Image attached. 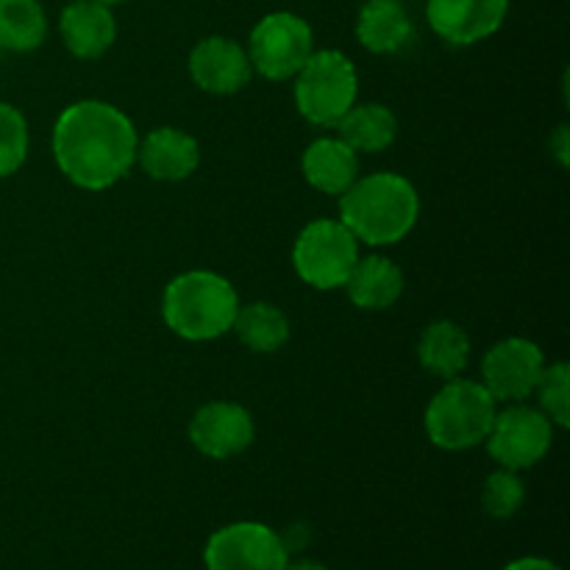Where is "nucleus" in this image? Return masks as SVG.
<instances>
[{"label":"nucleus","instance_id":"22","mask_svg":"<svg viewBox=\"0 0 570 570\" xmlns=\"http://www.w3.org/2000/svg\"><path fill=\"white\" fill-rule=\"evenodd\" d=\"M48 37V17L39 0H0V50L28 53Z\"/></svg>","mask_w":570,"mask_h":570},{"label":"nucleus","instance_id":"19","mask_svg":"<svg viewBox=\"0 0 570 570\" xmlns=\"http://www.w3.org/2000/svg\"><path fill=\"white\" fill-rule=\"evenodd\" d=\"M417 360L432 376L456 379L471 360V337L451 321H434L423 328L417 343Z\"/></svg>","mask_w":570,"mask_h":570},{"label":"nucleus","instance_id":"8","mask_svg":"<svg viewBox=\"0 0 570 570\" xmlns=\"http://www.w3.org/2000/svg\"><path fill=\"white\" fill-rule=\"evenodd\" d=\"M204 562L206 570H284L289 549L267 523L237 521L212 534Z\"/></svg>","mask_w":570,"mask_h":570},{"label":"nucleus","instance_id":"13","mask_svg":"<svg viewBox=\"0 0 570 570\" xmlns=\"http://www.w3.org/2000/svg\"><path fill=\"white\" fill-rule=\"evenodd\" d=\"M189 76L204 92L234 95L250 81L248 53L228 37H206L189 53Z\"/></svg>","mask_w":570,"mask_h":570},{"label":"nucleus","instance_id":"29","mask_svg":"<svg viewBox=\"0 0 570 570\" xmlns=\"http://www.w3.org/2000/svg\"><path fill=\"white\" fill-rule=\"evenodd\" d=\"M95 3H104V6H109V9H111V6H117V3H126V0H95Z\"/></svg>","mask_w":570,"mask_h":570},{"label":"nucleus","instance_id":"14","mask_svg":"<svg viewBox=\"0 0 570 570\" xmlns=\"http://www.w3.org/2000/svg\"><path fill=\"white\" fill-rule=\"evenodd\" d=\"M137 161L156 181H184L198 170L200 148L193 134L181 128H154L137 145Z\"/></svg>","mask_w":570,"mask_h":570},{"label":"nucleus","instance_id":"6","mask_svg":"<svg viewBox=\"0 0 570 570\" xmlns=\"http://www.w3.org/2000/svg\"><path fill=\"white\" fill-rule=\"evenodd\" d=\"M360 262V239L340 220H312L293 245V267L304 284L315 289L345 287Z\"/></svg>","mask_w":570,"mask_h":570},{"label":"nucleus","instance_id":"20","mask_svg":"<svg viewBox=\"0 0 570 570\" xmlns=\"http://www.w3.org/2000/svg\"><path fill=\"white\" fill-rule=\"evenodd\" d=\"M334 128H337V137L356 154H382L393 145L399 120L382 104H354L334 122Z\"/></svg>","mask_w":570,"mask_h":570},{"label":"nucleus","instance_id":"5","mask_svg":"<svg viewBox=\"0 0 570 570\" xmlns=\"http://www.w3.org/2000/svg\"><path fill=\"white\" fill-rule=\"evenodd\" d=\"M295 106L312 126H334L360 95L354 61L340 50H315L295 72Z\"/></svg>","mask_w":570,"mask_h":570},{"label":"nucleus","instance_id":"7","mask_svg":"<svg viewBox=\"0 0 570 570\" xmlns=\"http://www.w3.org/2000/svg\"><path fill=\"white\" fill-rule=\"evenodd\" d=\"M245 53L262 78L289 81L315 53V33L304 17L293 11H273L254 26Z\"/></svg>","mask_w":570,"mask_h":570},{"label":"nucleus","instance_id":"15","mask_svg":"<svg viewBox=\"0 0 570 570\" xmlns=\"http://www.w3.org/2000/svg\"><path fill=\"white\" fill-rule=\"evenodd\" d=\"M59 33L65 39V48L76 59L92 61L115 45L117 22L109 6L95 3V0H76L61 11Z\"/></svg>","mask_w":570,"mask_h":570},{"label":"nucleus","instance_id":"25","mask_svg":"<svg viewBox=\"0 0 570 570\" xmlns=\"http://www.w3.org/2000/svg\"><path fill=\"white\" fill-rule=\"evenodd\" d=\"M523 499H527V488H523L521 476H518V471H507V468L490 473L482 488L484 510H488V515L499 518V521L515 515L523 507Z\"/></svg>","mask_w":570,"mask_h":570},{"label":"nucleus","instance_id":"18","mask_svg":"<svg viewBox=\"0 0 570 570\" xmlns=\"http://www.w3.org/2000/svg\"><path fill=\"white\" fill-rule=\"evenodd\" d=\"M356 39L371 53H399L412 39V20L399 0H367L356 17Z\"/></svg>","mask_w":570,"mask_h":570},{"label":"nucleus","instance_id":"21","mask_svg":"<svg viewBox=\"0 0 570 570\" xmlns=\"http://www.w3.org/2000/svg\"><path fill=\"white\" fill-rule=\"evenodd\" d=\"M232 332H237L239 343L254 354H276L289 340V321L273 304L256 301V304L239 306Z\"/></svg>","mask_w":570,"mask_h":570},{"label":"nucleus","instance_id":"24","mask_svg":"<svg viewBox=\"0 0 570 570\" xmlns=\"http://www.w3.org/2000/svg\"><path fill=\"white\" fill-rule=\"evenodd\" d=\"M28 122L20 109L0 100V178H9L26 165Z\"/></svg>","mask_w":570,"mask_h":570},{"label":"nucleus","instance_id":"16","mask_svg":"<svg viewBox=\"0 0 570 570\" xmlns=\"http://www.w3.org/2000/svg\"><path fill=\"white\" fill-rule=\"evenodd\" d=\"M301 170L317 193L343 195L360 178V156L340 137H321L304 150Z\"/></svg>","mask_w":570,"mask_h":570},{"label":"nucleus","instance_id":"2","mask_svg":"<svg viewBox=\"0 0 570 570\" xmlns=\"http://www.w3.org/2000/svg\"><path fill=\"white\" fill-rule=\"evenodd\" d=\"M421 195L399 173H371L340 195V223L365 245H395L415 228Z\"/></svg>","mask_w":570,"mask_h":570},{"label":"nucleus","instance_id":"28","mask_svg":"<svg viewBox=\"0 0 570 570\" xmlns=\"http://www.w3.org/2000/svg\"><path fill=\"white\" fill-rule=\"evenodd\" d=\"M284 570H328V568L315 560H295V562H287V568Z\"/></svg>","mask_w":570,"mask_h":570},{"label":"nucleus","instance_id":"11","mask_svg":"<svg viewBox=\"0 0 570 570\" xmlns=\"http://www.w3.org/2000/svg\"><path fill=\"white\" fill-rule=\"evenodd\" d=\"M510 0H429L426 20L449 45L465 48L493 37L507 20Z\"/></svg>","mask_w":570,"mask_h":570},{"label":"nucleus","instance_id":"27","mask_svg":"<svg viewBox=\"0 0 570 570\" xmlns=\"http://www.w3.org/2000/svg\"><path fill=\"white\" fill-rule=\"evenodd\" d=\"M554 142H557V154H560V161L562 165H568V128L566 126L560 128V134H557Z\"/></svg>","mask_w":570,"mask_h":570},{"label":"nucleus","instance_id":"10","mask_svg":"<svg viewBox=\"0 0 570 570\" xmlns=\"http://www.w3.org/2000/svg\"><path fill=\"white\" fill-rule=\"evenodd\" d=\"M546 371V356L527 337H507L495 343L482 360V384L495 404H521L538 387Z\"/></svg>","mask_w":570,"mask_h":570},{"label":"nucleus","instance_id":"23","mask_svg":"<svg viewBox=\"0 0 570 570\" xmlns=\"http://www.w3.org/2000/svg\"><path fill=\"white\" fill-rule=\"evenodd\" d=\"M538 395L540 412L549 417L554 426L568 429L570 426V367L568 362H554L546 365L543 376H540L534 393Z\"/></svg>","mask_w":570,"mask_h":570},{"label":"nucleus","instance_id":"9","mask_svg":"<svg viewBox=\"0 0 570 570\" xmlns=\"http://www.w3.org/2000/svg\"><path fill=\"white\" fill-rule=\"evenodd\" d=\"M488 451L507 471H527L534 468L554 443V423L540 410L527 404H512L495 412V421L488 434Z\"/></svg>","mask_w":570,"mask_h":570},{"label":"nucleus","instance_id":"17","mask_svg":"<svg viewBox=\"0 0 570 570\" xmlns=\"http://www.w3.org/2000/svg\"><path fill=\"white\" fill-rule=\"evenodd\" d=\"M345 289L356 309H390L404 293V271L387 256H365L354 265Z\"/></svg>","mask_w":570,"mask_h":570},{"label":"nucleus","instance_id":"3","mask_svg":"<svg viewBox=\"0 0 570 570\" xmlns=\"http://www.w3.org/2000/svg\"><path fill=\"white\" fill-rule=\"evenodd\" d=\"M239 298L232 282L212 271H189L173 278L161 295L167 328L189 343H209L232 332Z\"/></svg>","mask_w":570,"mask_h":570},{"label":"nucleus","instance_id":"12","mask_svg":"<svg viewBox=\"0 0 570 570\" xmlns=\"http://www.w3.org/2000/svg\"><path fill=\"white\" fill-rule=\"evenodd\" d=\"M254 417L245 406L232 401H212L195 412L189 440L209 460H232L254 443Z\"/></svg>","mask_w":570,"mask_h":570},{"label":"nucleus","instance_id":"26","mask_svg":"<svg viewBox=\"0 0 570 570\" xmlns=\"http://www.w3.org/2000/svg\"><path fill=\"white\" fill-rule=\"evenodd\" d=\"M504 570H562L557 562L546 560V557H521V560H512Z\"/></svg>","mask_w":570,"mask_h":570},{"label":"nucleus","instance_id":"4","mask_svg":"<svg viewBox=\"0 0 570 570\" xmlns=\"http://www.w3.org/2000/svg\"><path fill=\"white\" fill-rule=\"evenodd\" d=\"M495 412H499V404L482 382L456 376L449 379L445 387L429 401L423 423H426L429 440L438 449L468 451L488 440Z\"/></svg>","mask_w":570,"mask_h":570},{"label":"nucleus","instance_id":"30","mask_svg":"<svg viewBox=\"0 0 570 570\" xmlns=\"http://www.w3.org/2000/svg\"><path fill=\"white\" fill-rule=\"evenodd\" d=\"M0 53H3V50H0Z\"/></svg>","mask_w":570,"mask_h":570},{"label":"nucleus","instance_id":"1","mask_svg":"<svg viewBox=\"0 0 570 570\" xmlns=\"http://www.w3.org/2000/svg\"><path fill=\"white\" fill-rule=\"evenodd\" d=\"M137 128L117 106L78 100L53 126V159L67 181L100 193L115 187L137 161Z\"/></svg>","mask_w":570,"mask_h":570}]
</instances>
